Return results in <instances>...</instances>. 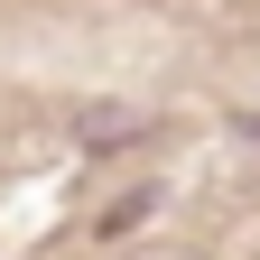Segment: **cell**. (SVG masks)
Listing matches in <instances>:
<instances>
[{"label": "cell", "instance_id": "1", "mask_svg": "<svg viewBox=\"0 0 260 260\" xmlns=\"http://www.w3.org/2000/svg\"><path fill=\"white\" fill-rule=\"evenodd\" d=\"M75 140H84V149H140V140H149V112H112V103H103V112L75 121Z\"/></svg>", "mask_w": 260, "mask_h": 260}]
</instances>
